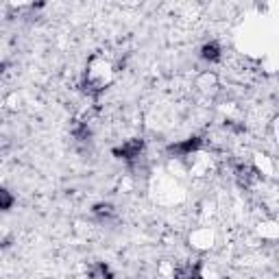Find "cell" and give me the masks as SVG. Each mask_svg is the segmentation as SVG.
Instances as JSON below:
<instances>
[{"mask_svg": "<svg viewBox=\"0 0 279 279\" xmlns=\"http://www.w3.org/2000/svg\"><path fill=\"white\" fill-rule=\"evenodd\" d=\"M142 149H144L142 140H131V142L122 144L120 149H114V155L120 157V159H135V157H140Z\"/></svg>", "mask_w": 279, "mask_h": 279, "instance_id": "7a4b0ae2", "label": "cell"}, {"mask_svg": "<svg viewBox=\"0 0 279 279\" xmlns=\"http://www.w3.org/2000/svg\"><path fill=\"white\" fill-rule=\"evenodd\" d=\"M198 146H201V137H188V140H185V142L170 144V146H168V153H170V155L185 157V155H190V153L198 151Z\"/></svg>", "mask_w": 279, "mask_h": 279, "instance_id": "6da1fadb", "label": "cell"}, {"mask_svg": "<svg viewBox=\"0 0 279 279\" xmlns=\"http://www.w3.org/2000/svg\"><path fill=\"white\" fill-rule=\"evenodd\" d=\"M94 214H96V216H105V218H109L111 214H114V207H111L109 203H101V205H96V207H94Z\"/></svg>", "mask_w": 279, "mask_h": 279, "instance_id": "277c9868", "label": "cell"}, {"mask_svg": "<svg viewBox=\"0 0 279 279\" xmlns=\"http://www.w3.org/2000/svg\"><path fill=\"white\" fill-rule=\"evenodd\" d=\"M0 194H3V210H9L11 207V203H13V198H11V194L7 190H3L0 192Z\"/></svg>", "mask_w": 279, "mask_h": 279, "instance_id": "5b68a950", "label": "cell"}, {"mask_svg": "<svg viewBox=\"0 0 279 279\" xmlns=\"http://www.w3.org/2000/svg\"><path fill=\"white\" fill-rule=\"evenodd\" d=\"M201 57L205 59V61H218V59H221V46H218L216 42L205 44L201 48Z\"/></svg>", "mask_w": 279, "mask_h": 279, "instance_id": "3957f363", "label": "cell"}]
</instances>
